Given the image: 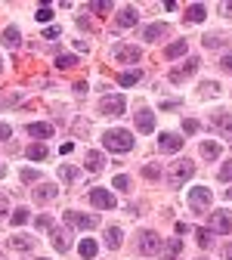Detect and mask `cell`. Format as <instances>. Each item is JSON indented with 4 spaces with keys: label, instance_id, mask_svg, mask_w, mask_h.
<instances>
[{
    "label": "cell",
    "instance_id": "obj_1",
    "mask_svg": "<svg viewBox=\"0 0 232 260\" xmlns=\"http://www.w3.org/2000/svg\"><path fill=\"white\" fill-rule=\"evenodd\" d=\"M103 146L109 152H130V149H134V137H130L127 130H106V134H103Z\"/></svg>",
    "mask_w": 232,
    "mask_h": 260
},
{
    "label": "cell",
    "instance_id": "obj_2",
    "mask_svg": "<svg viewBox=\"0 0 232 260\" xmlns=\"http://www.w3.org/2000/svg\"><path fill=\"white\" fill-rule=\"evenodd\" d=\"M124 109H127V100L121 93H112V96L99 100V115L103 118H118V115H124Z\"/></svg>",
    "mask_w": 232,
    "mask_h": 260
},
{
    "label": "cell",
    "instance_id": "obj_3",
    "mask_svg": "<svg viewBox=\"0 0 232 260\" xmlns=\"http://www.w3.org/2000/svg\"><path fill=\"white\" fill-rule=\"evenodd\" d=\"M195 177V161H189V158H180L177 165L171 168V186L174 189H180L186 180H192Z\"/></svg>",
    "mask_w": 232,
    "mask_h": 260
},
{
    "label": "cell",
    "instance_id": "obj_4",
    "mask_svg": "<svg viewBox=\"0 0 232 260\" xmlns=\"http://www.w3.org/2000/svg\"><path fill=\"white\" fill-rule=\"evenodd\" d=\"M65 226H69V230H93L96 217L93 214H81V211H69L65 214Z\"/></svg>",
    "mask_w": 232,
    "mask_h": 260
},
{
    "label": "cell",
    "instance_id": "obj_5",
    "mask_svg": "<svg viewBox=\"0 0 232 260\" xmlns=\"http://www.w3.org/2000/svg\"><path fill=\"white\" fill-rule=\"evenodd\" d=\"M198 69H202V59L192 56V59H186V62L180 65V69H174V72H171V81H174V84H183V81H186L189 75H195Z\"/></svg>",
    "mask_w": 232,
    "mask_h": 260
},
{
    "label": "cell",
    "instance_id": "obj_6",
    "mask_svg": "<svg viewBox=\"0 0 232 260\" xmlns=\"http://www.w3.org/2000/svg\"><path fill=\"white\" fill-rule=\"evenodd\" d=\"M189 208H192V211H208V208H211V189H205V186L192 189V192H189Z\"/></svg>",
    "mask_w": 232,
    "mask_h": 260
},
{
    "label": "cell",
    "instance_id": "obj_7",
    "mask_svg": "<svg viewBox=\"0 0 232 260\" xmlns=\"http://www.w3.org/2000/svg\"><path fill=\"white\" fill-rule=\"evenodd\" d=\"M90 202H93L96 208H103V211H112V208L118 205V202H115V195H112L109 189H99V186L90 189Z\"/></svg>",
    "mask_w": 232,
    "mask_h": 260
},
{
    "label": "cell",
    "instance_id": "obj_8",
    "mask_svg": "<svg viewBox=\"0 0 232 260\" xmlns=\"http://www.w3.org/2000/svg\"><path fill=\"white\" fill-rule=\"evenodd\" d=\"M158 149H161L164 155H174V152L183 149V137H180V134H161V137H158Z\"/></svg>",
    "mask_w": 232,
    "mask_h": 260
},
{
    "label": "cell",
    "instance_id": "obj_9",
    "mask_svg": "<svg viewBox=\"0 0 232 260\" xmlns=\"http://www.w3.org/2000/svg\"><path fill=\"white\" fill-rule=\"evenodd\" d=\"M115 59H118L121 65H137V62L143 59V50H140V47H118V50H115Z\"/></svg>",
    "mask_w": 232,
    "mask_h": 260
},
{
    "label": "cell",
    "instance_id": "obj_10",
    "mask_svg": "<svg viewBox=\"0 0 232 260\" xmlns=\"http://www.w3.org/2000/svg\"><path fill=\"white\" fill-rule=\"evenodd\" d=\"M158 251H161L158 233H140V254H158Z\"/></svg>",
    "mask_w": 232,
    "mask_h": 260
},
{
    "label": "cell",
    "instance_id": "obj_11",
    "mask_svg": "<svg viewBox=\"0 0 232 260\" xmlns=\"http://www.w3.org/2000/svg\"><path fill=\"white\" fill-rule=\"evenodd\" d=\"M211 230L214 233H232V217L226 214V211H220V214H211Z\"/></svg>",
    "mask_w": 232,
    "mask_h": 260
},
{
    "label": "cell",
    "instance_id": "obj_12",
    "mask_svg": "<svg viewBox=\"0 0 232 260\" xmlns=\"http://www.w3.org/2000/svg\"><path fill=\"white\" fill-rule=\"evenodd\" d=\"M137 130H140V134H152V130H155V112H152V109H140V115H137Z\"/></svg>",
    "mask_w": 232,
    "mask_h": 260
},
{
    "label": "cell",
    "instance_id": "obj_13",
    "mask_svg": "<svg viewBox=\"0 0 232 260\" xmlns=\"http://www.w3.org/2000/svg\"><path fill=\"white\" fill-rule=\"evenodd\" d=\"M115 25L124 28V31H127V28H134V25H137V7H124V10L115 16Z\"/></svg>",
    "mask_w": 232,
    "mask_h": 260
},
{
    "label": "cell",
    "instance_id": "obj_14",
    "mask_svg": "<svg viewBox=\"0 0 232 260\" xmlns=\"http://www.w3.org/2000/svg\"><path fill=\"white\" fill-rule=\"evenodd\" d=\"M56 192H59V189H56L53 183H41V186L35 189V202H38V205H50V202L56 199Z\"/></svg>",
    "mask_w": 232,
    "mask_h": 260
},
{
    "label": "cell",
    "instance_id": "obj_15",
    "mask_svg": "<svg viewBox=\"0 0 232 260\" xmlns=\"http://www.w3.org/2000/svg\"><path fill=\"white\" fill-rule=\"evenodd\" d=\"M168 31H171V25L168 22H155V25H149L146 31H143V41H158V38H164V35H168Z\"/></svg>",
    "mask_w": 232,
    "mask_h": 260
},
{
    "label": "cell",
    "instance_id": "obj_16",
    "mask_svg": "<svg viewBox=\"0 0 232 260\" xmlns=\"http://www.w3.org/2000/svg\"><path fill=\"white\" fill-rule=\"evenodd\" d=\"M50 236H53V248L56 251H69V233H65V230H59V226H53V230H50Z\"/></svg>",
    "mask_w": 232,
    "mask_h": 260
},
{
    "label": "cell",
    "instance_id": "obj_17",
    "mask_svg": "<svg viewBox=\"0 0 232 260\" xmlns=\"http://www.w3.org/2000/svg\"><path fill=\"white\" fill-rule=\"evenodd\" d=\"M28 137H41V140H50L53 137V124H28L25 127Z\"/></svg>",
    "mask_w": 232,
    "mask_h": 260
},
{
    "label": "cell",
    "instance_id": "obj_18",
    "mask_svg": "<svg viewBox=\"0 0 232 260\" xmlns=\"http://www.w3.org/2000/svg\"><path fill=\"white\" fill-rule=\"evenodd\" d=\"M106 165H109V161H106V155H103V152H96V149H93V152H87V171H93V174H96V171H103Z\"/></svg>",
    "mask_w": 232,
    "mask_h": 260
},
{
    "label": "cell",
    "instance_id": "obj_19",
    "mask_svg": "<svg viewBox=\"0 0 232 260\" xmlns=\"http://www.w3.org/2000/svg\"><path fill=\"white\" fill-rule=\"evenodd\" d=\"M220 152H223V146H220L217 140H205V143H202V155H205L208 161H217Z\"/></svg>",
    "mask_w": 232,
    "mask_h": 260
},
{
    "label": "cell",
    "instance_id": "obj_20",
    "mask_svg": "<svg viewBox=\"0 0 232 260\" xmlns=\"http://www.w3.org/2000/svg\"><path fill=\"white\" fill-rule=\"evenodd\" d=\"M25 155H28V158H31V161H44V158H47V155H50V149H47V146H44V143H31V146H28V149H25Z\"/></svg>",
    "mask_w": 232,
    "mask_h": 260
},
{
    "label": "cell",
    "instance_id": "obj_21",
    "mask_svg": "<svg viewBox=\"0 0 232 260\" xmlns=\"http://www.w3.org/2000/svg\"><path fill=\"white\" fill-rule=\"evenodd\" d=\"M214 124L220 127L223 140H232V115H217V118H214Z\"/></svg>",
    "mask_w": 232,
    "mask_h": 260
},
{
    "label": "cell",
    "instance_id": "obj_22",
    "mask_svg": "<svg viewBox=\"0 0 232 260\" xmlns=\"http://www.w3.org/2000/svg\"><path fill=\"white\" fill-rule=\"evenodd\" d=\"M10 248L19 251V254H22V251H31V248H35V239H28V236H13V239H10Z\"/></svg>",
    "mask_w": 232,
    "mask_h": 260
},
{
    "label": "cell",
    "instance_id": "obj_23",
    "mask_svg": "<svg viewBox=\"0 0 232 260\" xmlns=\"http://www.w3.org/2000/svg\"><path fill=\"white\" fill-rule=\"evenodd\" d=\"M186 53H189V44H186V41L168 44V50H164V56H168V59H180V56H186Z\"/></svg>",
    "mask_w": 232,
    "mask_h": 260
},
{
    "label": "cell",
    "instance_id": "obj_24",
    "mask_svg": "<svg viewBox=\"0 0 232 260\" xmlns=\"http://www.w3.org/2000/svg\"><path fill=\"white\" fill-rule=\"evenodd\" d=\"M205 16H208V7H205V4H192V7L186 10V19H189V22H205Z\"/></svg>",
    "mask_w": 232,
    "mask_h": 260
},
{
    "label": "cell",
    "instance_id": "obj_25",
    "mask_svg": "<svg viewBox=\"0 0 232 260\" xmlns=\"http://www.w3.org/2000/svg\"><path fill=\"white\" fill-rule=\"evenodd\" d=\"M4 47H10V50L19 47V28H16V25H10V28L4 31Z\"/></svg>",
    "mask_w": 232,
    "mask_h": 260
},
{
    "label": "cell",
    "instance_id": "obj_26",
    "mask_svg": "<svg viewBox=\"0 0 232 260\" xmlns=\"http://www.w3.org/2000/svg\"><path fill=\"white\" fill-rule=\"evenodd\" d=\"M106 245L115 251V248H121V230H118V226H109V230H106Z\"/></svg>",
    "mask_w": 232,
    "mask_h": 260
},
{
    "label": "cell",
    "instance_id": "obj_27",
    "mask_svg": "<svg viewBox=\"0 0 232 260\" xmlns=\"http://www.w3.org/2000/svg\"><path fill=\"white\" fill-rule=\"evenodd\" d=\"M59 177H62L65 183H75V180L81 177V171H78L75 165H62V168H59Z\"/></svg>",
    "mask_w": 232,
    "mask_h": 260
},
{
    "label": "cell",
    "instance_id": "obj_28",
    "mask_svg": "<svg viewBox=\"0 0 232 260\" xmlns=\"http://www.w3.org/2000/svg\"><path fill=\"white\" fill-rule=\"evenodd\" d=\"M96 248H99V245H96L93 239H84V242L78 245V251H81V257H84V260H90V257H96Z\"/></svg>",
    "mask_w": 232,
    "mask_h": 260
},
{
    "label": "cell",
    "instance_id": "obj_29",
    "mask_svg": "<svg viewBox=\"0 0 232 260\" xmlns=\"http://www.w3.org/2000/svg\"><path fill=\"white\" fill-rule=\"evenodd\" d=\"M180 251H183V242H180V239H168V245H164V257L174 260Z\"/></svg>",
    "mask_w": 232,
    "mask_h": 260
},
{
    "label": "cell",
    "instance_id": "obj_30",
    "mask_svg": "<svg viewBox=\"0 0 232 260\" xmlns=\"http://www.w3.org/2000/svg\"><path fill=\"white\" fill-rule=\"evenodd\" d=\"M140 78H143V72H124V75L118 78V84H121V87H134Z\"/></svg>",
    "mask_w": 232,
    "mask_h": 260
},
{
    "label": "cell",
    "instance_id": "obj_31",
    "mask_svg": "<svg viewBox=\"0 0 232 260\" xmlns=\"http://www.w3.org/2000/svg\"><path fill=\"white\" fill-rule=\"evenodd\" d=\"M10 223H13V226H22V223H28V208H16V211L10 214Z\"/></svg>",
    "mask_w": 232,
    "mask_h": 260
},
{
    "label": "cell",
    "instance_id": "obj_32",
    "mask_svg": "<svg viewBox=\"0 0 232 260\" xmlns=\"http://www.w3.org/2000/svg\"><path fill=\"white\" fill-rule=\"evenodd\" d=\"M143 177H146V180H158V177H161V171H158L155 161H146V165H143Z\"/></svg>",
    "mask_w": 232,
    "mask_h": 260
},
{
    "label": "cell",
    "instance_id": "obj_33",
    "mask_svg": "<svg viewBox=\"0 0 232 260\" xmlns=\"http://www.w3.org/2000/svg\"><path fill=\"white\" fill-rule=\"evenodd\" d=\"M195 242L202 248H211V230H195Z\"/></svg>",
    "mask_w": 232,
    "mask_h": 260
},
{
    "label": "cell",
    "instance_id": "obj_34",
    "mask_svg": "<svg viewBox=\"0 0 232 260\" xmlns=\"http://www.w3.org/2000/svg\"><path fill=\"white\" fill-rule=\"evenodd\" d=\"M78 65V56H59L56 59V69H75Z\"/></svg>",
    "mask_w": 232,
    "mask_h": 260
},
{
    "label": "cell",
    "instance_id": "obj_35",
    "mask_svg": "<svg viewBox=\"0 0 232 260\" xmlns=\"http://www.w3.org/2000/svg\"><path fill=\"white\" fill-rule=\"evenodd\" d=\"M109 10H112L109 0H96V4H90V13H109Z\"/></svg>",
    "mask_w": 232,
    "mask_h": 260
},
{
    "label": "cell",
    "instance_id": "obj_36",
    "mask_svg": "<svg viewBox=\"0 0 232 260\" xmlns=\"http://www.w3.org/2000/svg\"><path fill=\"white\" fill-rule=\"evenodd\" d=\"M35 19H38V22H50V19H53V7H41Z\"/></svg>",
    "mask_w": 232,
    "mask_h": 260
},
{
    "label": "cell",
    "instance_id": "obj_37",
    "mask_svg": "<svg viewBox=\"0 0 232 260\" xmlns=\"http://www.w3.org/2000/svg\"><path fill=\"white\" fill-rule=\"evenodd\" d=\"M217 90H220V87H217L214 81H205V84H202V96H214Z\"/></svg>",
    "mask_w": 232,
    "mask_h": 260
},
{
    "label": "cell",
    "instance_id": "obj_38",
    "mask_svg": "<svg viewBox=\"0 0 232 260\" xmlns=\"http://www.w3.org/2000/svg\"><path fill=\"white\" fill-rule=\"evenodd\" d=\"M115 189H130V177L127 174H118L115 177Z\"/></svg>",
    "mask_w": 232,
    "mask_h": 260
},
{
    "label": "cell",
    "instance_id": "obj_39",
    "mask_svg": "<svg viewBox=\"0 0 232 260\" xmlns=\"http://www.w3.org/2000/svg\"><path fill=\"white\" fill-rule=\"evenodd\" d=\"M220 69H223L226 75H232V53H226V56L220 59Z\"/></svg>",
    "mask_w": 232,
    "mask_h": 260
},
{
    "label": "cell",
    "instance_id": "obj_40",
    "mask_svg": "<svg viewBox=\"0 0 232 260\" xmlns=\"http://www.w3.org/2000/svg\"><path fill=\"white\" fill-rule=\"evenodd\" d=\"M220 180H226V183L232 180V161H226V165L220 168Z\"/></svg>",
    "mask_w": 232,
    "mask_h": 260
},
{
    "label": "cell",
    "instance_id": "obj_41",
    "mask_svg": "<svg viewBox=\"0 0 232 260\" xmlns=\"http://www.w3.org/2000/svg\"><path fill=\"white\" fill-rule=\"evenodd\" d=\"M62 31H59V25H50L47 31H44V41H53V38H59Z\"/></svg>",
    "mask_w": 232,
    "mask_h": 260
},
{
    "label": "cell",
    "instance_id": "obj_42",
    "mask_svg": "<svg viewBox=\"0 0 232 260\" xmlns=\"http://www.w3.org/2000/svg\"><path fill=\"white\" fill-rule=\"evenodd\" d=\"M38 230H53V220H50L47 214H41V217H38Z\"/></svg>",
    "mask_w": 232,
    "mask_h": 260
},
{
    "label": "cell",
    "instance_id": "obj_43",
    "mask_svg": "<svg viewBox=\"0 0 232 260\" xmlns=\"http://www.w3.org/2000/svg\"><path fill=\"white\" fill-rule=\"evenodd\" d=\"M35 180H41L38 171H22V183H35Z\"/></svg>",
    "mask_w": 232,
    "mask_h": 260
},
{
    "label": "cell",
    "instance_id": "obj_44",
    "mask_svg": "<svg viewBox=\"0 0 232 260\" xmlns=\"http://www.w3.org/2000/svg\"><path fill=\"white\" fill-rule=\"evenodd\" d=\"M183 130H186V134H195V130H198V121H195V118H186V121H183Z\"/></svg>",
    "mask_w": 232,
    "mask_h": 260
},
{
    "label": "cell",
    "instance_id": "obj_45",
    "mask_svg": "<svg viewBox=\"0 0 232 260\" xmlns=\"http://www.w3.org/2000/svg\"><path fill=\"white\" fill-rule=\"evenodd\" d=\"M205 47H211V50H214V47H220V38H214V35H208V38H205Z\"/></svg>",
    "mask_w": 232,
    "mask_h": 260
},
{
    "label": "cell",
    "instance_id": "obj_46",
    "mask_svg": "<svg viewBox=\"0 0 232 260\" xmlns=\"http://www.w3.org/2000/svg\"><path fill=\"white\" fill-rule=\"evenodd\" d=\"M10 134H13L10 124H0V140H10Z\"/></svg>",
    "mask_w": 232,
    "mask_h": 260
},
{
    "label": "cell",
    "instance_id": "obj_47",
    "mask_svg": "<svg viewBox=\"0 0 232 260\" xmlns=\"http://www.w3.org/2000/svg\"><path fill=\"white\" fill-rule=\"evenodd\" d=\"M10 211V202H7V195H0V214H7Z\"/></svg>",
    "mask_w": 232,
    "mask_h": 260
},
{
    "label": "cell",
    "instance_id": "obj_48",
    "mask_svg": "<svg viewBox=\"0 0 232 260\" xmlns=\"http://www.w3.org/2000/svg\"><path fill=\"white\" fill-rule=\"evenodd\" d=\"M220 13H223V16H229V19H232V4H220Z\"/></svg>",
    "mask_w": 232,
    "mask_h": 260
},
{
    "label": "cell",
    "instance_id": "obj_49",
    "mask_svg": "<svg viewBox=\"0 0 232 260\" xmlns=\"http://www.w3.org/2000/svg\"><path fill=\"white\" fill-rule=\"evenodd\" d=\"M223 260H232V242H229V245H223Z\"/></svg>",
    "mask_w": 232,
    "mask_h": 260
},
{
    "label": "cell",
    "instance_id": "obj_50",
    "mask_svg": "<svg viewBox=\"0 0 232 260\" xmlns=\"http://www.w3.org/2000/svg\"><path fill=\"white\" fill-rule=\"evenodd\" d=\"M226 199H232V189H229V192H226Z\"/></svg>",
    "mask_w": 232,
    "mask_h": 260
},
{
    "label": "cell",
    "instance_id": "obj_51",
    "mask_svg": "<svg viewBox=\"0 0 232 260\" xmlns=\"http://www.w3.org/2000/svg\"><path fill=\"white\" fill-rule=\"evenodd\" d=\"M38 260H47V257H38Z\"/></svg>",
    "mask_w": 232,
    "mask_h": 260
},
{
    "label": "cell",
    "instance_id": "obj_52",
    "mask_svg": "<svg viewBox=\"0 0 232 260\" xmlns=\"http://www.w3.org/2000/svg\"><path fill=\"white\" fill-rule=\"evenodd\" d=\"M0 174H4V168H0Z\"/></svg>",
    "mask_w": 232,
    "mask_h": 260
},
{
    "label": "cell",
    "instance_id": "obj_53",
    "mask_svg": "<svg viewBox=\"0 0 232 260\" xmlns=\"http://www.w3.org/2000/svg\"><path fill=\"white\" fill-rule=\"evenodd\" d=\"M0 65H4V62H0Z\"/></svg>",
    "mask_w": 232,
    "mask_h": 260
}]
</instances>
